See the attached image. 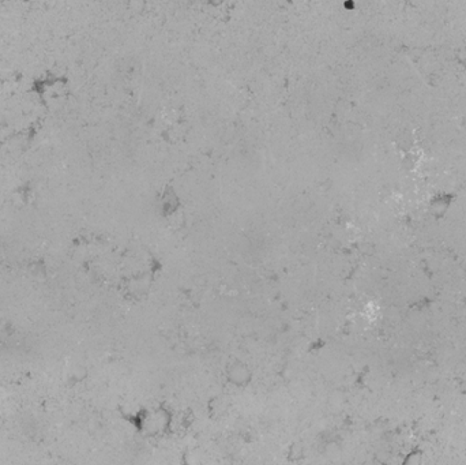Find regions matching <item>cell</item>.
I'll list each match as a JSON object with an SVG mask.
<instances>
[{"label": "cell", "mask_w": 466, "mask_h": 465, "mask_svg": "<svg viewBox=\"0 0 466 465\" xmlns=\"http://www.w3.org/2000/svg\"><path fill=\"white\" fill-rule=\"evenodd\" d=\"M226 375H228V381L236 386H245L251 381V371L248 366L239 360H235L228 366Z\"/></svg>", "instance_id": "cell-1"}]
</instances>
